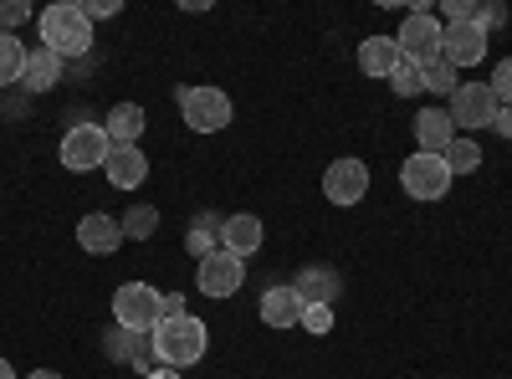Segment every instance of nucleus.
<instances>
[{"label": "nucleus", "instance_id": "nucleus-20", "mask_svg": "<svg viewBox=\"0 0 512 379\" xmlns=\"http://www.w3.org/2000/svg\"><path fill=\"white\" fill-rule=\"evenodd\" d=\"M144 129H149V113H144L139 103H118V108L103 118L108 144H139V139H144Z\"/></svg>", "mask_w": 512, "mask_h": 379}, {"label": "nucleus", "instance_id": "nucleus-4", "mask_svg": "<svg viewBox=\"0 0 512 379\" xmlns=\"http://www.w3.org/2000/svg\"><path fill=\"white\" fill-rule=\"evenodd\" d=\"M451 170H446V159L441 154H410L405 164H400V190L410 195V200H420V205H431V200H441L446 190H451Z\"/></svg>", "mask_w": 512, "mask_h": 379}, {"label": "nucleus", "instance_id": "nucleus-35", "mask_svg": "<svg viewBox=\"0 0 512 379\" xmlns=\"http://www.w3.org/2000/svg\"><path fill=\"white\" fill-rule=\"evenodd\" d=\"M492 129H497V134H502V139L512 144V103H507V108L497 113V123H492Z\"/></svg>", "mask_w": 512, "mask_h": 379}, {"label": "nucleus", "instance_id": "nucleus-34", "mask_svg": "<svg viewBox=\"0 0 512 379\" xmlns=\"http://www.w3.org/2000/svg\"><path fill=\"white\" fill-rule=\"evenodd\" d=\"M190 308H185V298L180 292H169V298H159V318H185Z\"/></svg>", "mask_w": 512, "mask_h": 379}, {"label": "nucleus", "instance_id": "nucleus-37", "mask_svg": "<svg viewBox=\"0 0 512 379\" xmlns=\"http://www.w3.org/2000/svg\"><path fill=\"white\" fill-rule=\"evenodd\" d=\"M26 379H62L57 369H36V374H26Z\"/></svg>", "mask_w": 512, "mask_h": 379}, {"label": "nucleus", "instance_id": "nucleus-6", "mask_svg": "<svg viewBox=\"0 0 512 379\" xmlns=\"http://www.w3.org/2000/svg\"><path fill=\"white\" fill-rule=\"evenodd\" d=\"M441 21L431 16V11H405V21H400V31H395V47H400V57L405 62H436L441 57Z\"/></svg>", "mask_w": 512, "mask_h": 379}, {"label": "nucleus", "instance_id": "nucleus-23", "mask_svg": "<svg viewBox=\"0 0 512 379\" xmlns=\"http://www.w3.org/2000/svg\"><path fill=\"white\" fill-rule=\"evenodd\" d=\"M441 159H446V170H451V175H477V170H482V144H477L472 134H456L451 149H446Z\"/></svg>", "mask_w": 512, "mask_h": 379}, {"label": "nucleus", "instance_id": "nucleus-3", "mask_svg": "<svg viewBox=\"0 0 512 379\" xmlns=\"http://www.w3.org/2000/svg\"><path fill=\"white\" fill-rule=\"evenodd\" d=\"M180 98V118L190 123L195 134H221V129H231V98L221 93V88H210V82H190V88H180L175 93Z\"/></svg>", "mask_w": 512, "mask_h": 379}, {"label": "nucleus", "instance_id": "nucleus-8", "mask_svg": "<svg viewBox=\"0 0 512 379\" xmlns=\"http://www.w3.org/2000/svg\"><path fill=\"white\" fill-rule=\"evenodd\" d=\"M323 195H328V205H338V210L359 205V200L369 195V164L354 159V154L333 159L328 170H323Z\"/></svg>", "mask_w": 512, "mask_h": 379}, {"label": "nucleus", "instance_id": "nucleus-17", "mask_svg": "<svg viewBox=\"0 0 512 379\" xmlns=\"http://www.w3.org/2000/svg\"><path fill=\"white\" fill-rule=\"evenodd\" d=\"M103 349H108V359H113V364H128V369H144V374H149V359H154L149 333H134V328H108Z\"/></svg>", "mask_w": 512, "mask_h": 379}, {"label": "nucleus", "instance_id": "nucleus-36", "mask_svg": "<svg viewBox=\"0 0 512 379\" xmlns=\"http://www.w3.org/2000/svg\"><path fill=\"white\" fill-rule=\"evenodd\" d=\"M144 379H180V369H149Z\"/></svg>", "mask_w": 512, "mask_h": 379}, {"label": "nucleus", "instance_id": "nucleus-38", "mask_svg": "<svg viewBox=\"0 0 512 379\" xmlns=\"http://www.w3.org/2000/svg\"><path fill=\"white\" fill-rule=\"evenodd\" d=\"M0 379H16V369H11V359H0Z\"/></svg>", "mask_w": 512, "mask_h": 379}, {"label": "nucleus", "instance_id": "nucleus-29", "mask_svg": "<svg viewBox=\"0 0 512 379\" xmlns=\"http://www.w3.org/2000/svg\"><path fill=\"white\" fill-rule=\"evenodd\" d=\"M26 21H31V6H26V0H0V31L16 36V26H26Z\"/></svg>", "mask_w": 512, "mask_h": 379}, {"label": "nucleus", "instance_id": "nucleus-21", "mask_svg": "<svg viewBox=\"0 0 512 379\" xmlns=\"http://www.w3.org/2000/svg\"><path fill=\"white\" fill-rule=\"evenodd\" d=\"M262 323L267 328H297L303 323V303H297L292 287H267L262 292Z\"/></svg>", "mask_w": 512, "mask_h": 379}, {"label": "nucleus", "instance_id": "nucleus-12", "mask_svg": "<svg viewBox=\"0 0 512 379\" xmlns=\"http://www.w3.org/2000/svg\"><path fill=\"white\" fill-rule=\"evenodd\" d=\"M292 292H297V303L303 308H333L338 303V272L333 267H323V262H313V267H297V277L287 282Z\"/></svg>", "mask_w": 512, "mask_h": 379}, {"label": "nucleus", "instance_id": "nucleus-25", "mask_svg": "<svg viewBox=\"0 0 512 379\" xmlns=\"http://www.w3.org/2000/svg\"><path fill=\"white\" fill-rule=\"evenodd\" d=\"M21 67H26V47H21L11 31H0V88L21 82Z\"/></svg>", "mask_w": 512, "mask_h": 379}, {"label": "nucleus", "instance_id": "nucleus-18", "mask_svg": "<svg viewBox=\"0 0 512 379\" xmlns=\"http://www.w3.org/2000/svg\"><path fill=\"white\" fill-rule=\"evenodd\" d=\"M262 241H267V231H262V221H256V216H246V210H241V216H226V226H221V246L231 251V257H256V251H262Z\"/></svg>", "mask_w": 512, "mask_h": 379}, {"label": "nucleus", "instance_id": "nucleus-13", "mask_svg": "<svg viewBox=\"0 0 512 379\" xmlns=\"http://www.w3.org/2000/svg\"><path fill=\"white\" fill-rule=\"evenodd\" d=\"M103 175H108L113 190H139V185L149 180V159H144L139 144H113V149H108V164H103Z\"/></svg>", "mask_w": 512, "mask_h": 379}, {"label": "nucleus", "instance_id": "nucleus-30", "mask_svg": "<svg viewBox=\"0 0 512 379\" xmlns=\"http://www.w3.org/2000/svg\"><path fill=\"white\" fill-rule=\"evenodd\" d=\"M297 328H308L313 339H323V333H333V308H303V323Z\"/></svg>", "mask_w": 512, "mask_h": 379}, {"label": "nucleus", "instance_id": "nucleus-31", "mask_svg": "<svg viewBox=\"0 0 512 379\" xmlns=\"http://www.w3.org/2000/svg\"><path fill=\"white\" fill-rule=\"evenodd\" d=\"M502 21H507V11H502V6H477V11H472V26H477V31H487V36H492Z\"/></svg>", "mask_w": 512, "mask_h": 379}, {"label": "nucleus", "instance_id": "nucleus-16", "mask_svg": "<svg viewBox=\"0 0 512 379\" xmlns=\"http://www.w3.org/2000/svg\"><path fill=\"white\" fill-rule=\"evenodd\" d=\"M400 47H395V36H364L359 41V72L374 77V82H390L395 67H400Z\"/></svg>", "mask_w": 512, "mask_h": 379}, {"label": "nucleus", "instance_id": "nucleus-26", "mask_svg": "<svg viewBox=\"0 0 512 379\" xmlns=\"http://www.w3.org/2000/svg\"><path fill=\"white\" fill-rule=\"evenodd\" d=\"M118 226H123V236L149 241V236L159 231V210H154V205H128V216H123Z\"/></svg>", "mask_w": 512, "mask_h": 379}, {"label": "nucleus", "instance_id": "nucleus-2", "mask_svg": "<svg viewBox=\"0 0 512 379\" xmlns=\"http://www.w3.org/2000/svg\"><path fill=\"white\" fill-rule=\"evenodd\" d=\"M36 26H41V47L57 52L62 62L93 52V21L82 16V6H52L36 16Z\"/></svg>", "mask_w": 512, "mask_h": 379}, {"label": "nucleus", "instance_id": "nucleus-15", "mask_svg": "<svg viewBox=\"0 0 512 379\" xmlns=\"http://www.w3.org/2000/svg\"><path fill=\"white\" fill-rule=\"evenodd\" d=\"M77 246L93 251V257H113V251L123 246V226L113 216H103V210H93V216L77 221Z\"/></svg>", "mask_w": 512, "mask_h": 379}, {"label": "nucleus", "instance_id": "nucleus-5", "mask_svg": "<svg viewBox=\"0 0 512 379\" xmlns=\"http://www.w3.org/2000/svg\"><path fill=\"white\" fill-rule=\"evenodd\" d=\"M108 134H103V123H72V129L62 134V164L72 175H88V170H103L108 164Z\"/></svg>", "mask_w": 512, "mask_h": 379}, {"label": "nucleus", "instance_id": "nucleus-28", "mask_svg": "<svg viewBox=\"0 0 512 379\" xmlns=\"http://www.w3.org/2000/svg\"><path fill=\"white\" fill-rule=\"evenodd\" d=\"M487 88H492V98L507 108L512 103V57H502L497 67H492V82H487Z\"/></svg>", "mask_w": 512, "mask_h": 379}, {"label": "nucleus", "instance_id": "nucleus-33", "mask_svg": "<svg viewBox=\"0 0 512 379\" xmlns=\"http://www.w3.org/2000/svg\"><path fill=\"white\" fill-rule=\"evenodd\" d=\"M123 6H118V0H88V6H82V16H88V21H108V16H118Z\"/></svg>", "mask_w": 512, "mask_h": 379}, {"label": "nucleus", "instance_id": "nucleus-10", "mask_svg": "<svg viewBox=\"0 0 512 379\" xmlns=\"http://www.w3.org/2000/svg\"><path fill=\"white\" fill-rule=\"evenodd\" d=\"M241 277H246V262H241V257H231L226 246L216 251V257H205V262L195 267V287L205 292V298H236Z\"/></svg>", "mask_w": 512, "mask_h": 379}, {"label": "nucleus", "instance_id": "nucleus-14", "mask_svg": "<svg viewBox=\"0 0 512 379\" xmlns=\"http://www.w3.org/2000/svg\"><path fill=\"white\" fill-rule=\"evenodd\" d=\"M410 129H415V149H420V154H446V149H451V139L461 134L456 123H451V113H446V108H425V113H415Z\"/></svg>", "mask_w": 512, "mask_h": 379}, {"label": "nucleus", "instance_id": "nucleus-22", "mask_svg": "<svg viewBox=\"0 0 512 379\" xmlns=\"http://www.w3.org/2000/svg\"><path fill=\"white\" fill-rule=\"evenodd\" d=\"M221 226H226V221H216L210 210H200V216L190 221V231H185V251H190L195 262H205V257H216V251H221Z\"/></svg>", "mask_w": 512, "mask_h": 379}, {"label": "nucleus", "instance_id": "nucleus-9", "mask_svg": "<svg viewBox=\"0 0 512 379\" xmlns=\"http://www.w3.org/2000/svg\"><path fill=\"white\" fill-rule=\"evenodd\" d=\"M446 113H451V123H461V129H492L502 103L492 98L487 82H461V88L451 93V108Z\"/></svg>", "mask_w": 512, "mask_h": 379}, {"label": "nucleus", "instance_id": "nucleus-32", "mask_svg": "<svg viewBox=\"0 0 512 379\" xmlns=\"http://www.w3.org/2000/svg\"><path fill=\"white\" fill-rule=\"evenodd\" d=\"M472 11H477V0H441L446 26H451V21H472Z\"/></svg>", "mask_w": 512, "mask_h": 379}, {"label": "nucleus", "instance_id": "nucleus-1", "mask_svg": "<svg viewBox=\"0 0 512 379\" xmlns=\"http://www.w3.org/2000/svg\"><path fill=\"white\" fill-rule=\"evenodd\" d=\"M149 349H154V364H159V369H190V364H200L205 349H210V328H205L195 313H185V318H159L154 333H149Z\"/></svg>", "mask_w": 512, "mask_h": 379}, {"label": "nucleus", "instance_id": "nucleus-11", "mask_svg": "<svg viewBox=\"0 0 512 379\" xmlns=\"http://www.w3.org/2000/svg\"><path fill=\"white\" fill-rule=\"evenodd\" d=\"M487 57V31H477L472 21H451L441 31V62H451L456 72L461 67H477Z\"/></svg>", "mask_w": 512, "mask_h": 379}, {"label": "nucleus", "instance_id": "nucleus-19", "mask_svg": "<svg viewBox=\"0 0 512 379\" xmlns=\"http://www.w3.org/2000/svg\"><path fill=\"white\" fill-rule=\"evenodd\" d=\"M57 82H62V57L57 52H47V47L26 52V67H21V88L26 93H52Z\"/></svg>", "mask_w": 512, "mask_h": 379}, {"label": "nucleus", "instance_id": "nucleus-27", "mask_svg": "<svg viewBox=\"0 0 512 379\" xmlns=\"http://www.w3.org/2000/svg\"><path fill=\"white\" fill-rule=\"evenodd\" d=\"M390 88H395L400 98H415V93H425L420 67H415V62H400V67H395V77H390Z\"/></svg>", "mask_w": 512, "mask_h": 379}, {"label": "nucleus", "instance_id": "nucleus-7", "mask_svg": "<svg viewBox=\"0 0 512 379\" xmlns=\"http://www.w3.org/2000/svg\"><path fill=\"white\" fill-rule=\"evenodd\" d=\"M113 323L134 328V333H154V323H159V292L149 282H123L113 292Z\"/></svg>", "mask_w": 512, "mask_h": 379}, {"label": "nucleus", "instance_id": "nucleus-24", "mask_svg": "<svg viewBox=\"0 0 512 379\" xmlns=\"http://www.w3.org/2000/svg\"><path fill=\"white\" fill-rule=\"evenodd\" d=\"M420 82H425V93H441V98H451L456 88H461V72L451 67V62H420Z\"/></svg>", "mask_w": 512, "mask_h": 379}]
</instances>
